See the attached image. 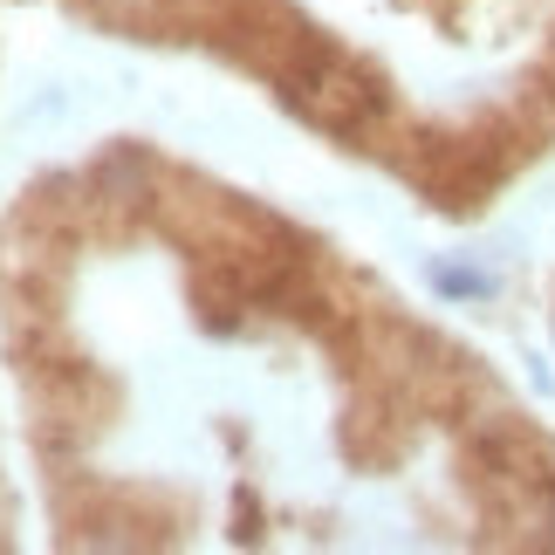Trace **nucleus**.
<instances>
[{"instance_id": "1", "label": "nucleus", "mask_w": 555, "mask_h": 555, "mask_svg": "<svg viewBox=\"0 0 555 555\" xmlns=\"http://www.w3.org/2000/svg\"><path fill=\"white\" fill-rule=\"evenodd\" d=\"M433 288L453 295V302H494L501 274L494 268H474V261H433Z\"/></svg>"}]
</instances>
